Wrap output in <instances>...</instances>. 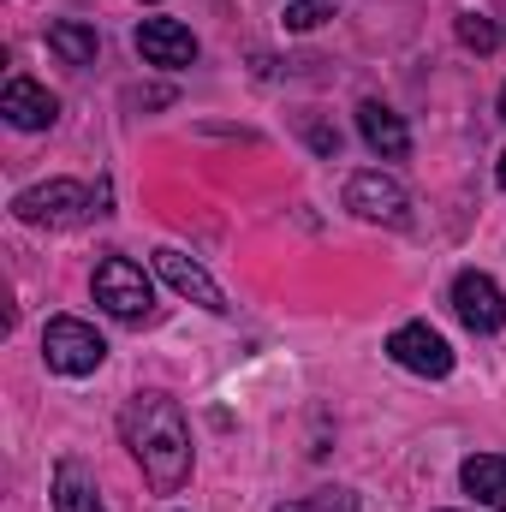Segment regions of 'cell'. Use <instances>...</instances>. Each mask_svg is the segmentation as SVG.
I'll return each mask as SVG.
<instances>
[{
    "label": "cell",
    "mask_w": 506,
    "mask_h": 512,
    "mask_svg": "<svg viewBox=\"0 0 506 512\" xmlns=\"http://www.w3.org/2000/svg\"><path fill=\"white\" fill-rule=\"evenodd\" d=\"M120 435H126L131 459L143 465L155 495H179L191 477V423L179 411V399L167 393H131L120 411Z\"/></svg>",
    "instance_id": "6da1fadb"
},
{
    "label": "cell",
    "mask_w": 506,
    "mask_h": 512,
    "mask_svg": "<svg viewBox=\"0 0 506 512\" xmlns=\"http://www.w3.org/2000/svg\"><path fill=\"white\" fill-rule=\"evenodd\" d=\"M102 203H108V197H102V191L90 197L78 179H48V185L18 191V197H12V215H18L24 227H84L90 215H108Z\"/></svg>",
    "instance_id": "7a4b0ae2"
},
{
    "label": "cell",
    "mask_w": 506,
    "mask_h": 512,
    "mask_svg": "<svg viewBox=\"0 0 506 512\" xmlns=\"http://www.w3.org/2000/svg\"><path fill=\"white\" fill-rule=\"evenodd\" d=\"M90 292H96V304L114 322H149V310H155V286H149V274L131 256H102Z\"/></svg>",
    "instance_id": "3957f363"
},
{
    "label": "cell",
    "mask_w": 506,
    "mask_h": 512,
    "mask_svg": "<svg viewBox=\"0 0 506 512\" xmlns=\"http://www.w3.org/2000/svg\"><path fill=\"white\" fill-rule=\"evenodd\" d=\"M42 358H48L54 376H96L108 364V340L78 316H54L42 328Z\"/></svg>",
    "instance_id": "277c9868"
},
{
    "label": "cell",
    "mask_w": 506,
    "mask_h": 512,
    "mask_svg": "<svg viewBox=\"0 0 506 512\" xmlns=\"http://www.w3.org/2000/svg\"><path fill=\"white\" fill-rule=\"evenodd\" d=\"M387 358H393L399 370H411V376H429V382L453 376V346H447L429 322H405V328H393V334H387Z\"/></svg>",
    "instance_id": "5b68a950"
},
{
    "label": "cell",
    "mask_w": 506,
    "mask_h": 512,
    "mask_svg": "<svg viewBox=\"0 0 506 512\" xmlns=\"http://www.w3.org/2000/svg\"><path fill=\"white\" fill-rule=\"evenodd\" d=\"M453 310H459V322L471 328V334H501L506 328V292L495 274H483V268H465L459 280H453Z\"/></svg>",
    "instance_id": "8992f818"
},
{
    "label": "cell",
    "mask_w": 506,
    "mask_h": 512,
    "mask_svg": "<svg viewBox=\"0 0 506 512\" xmlns=\"http://www.w3.org/2000/svg\"><path fill=\"white\" fill-rule=\"evenodd\" d=\"M346 209L358 215V221H387V227H399L405 221V185L393 179V173H352L346 179Z\"/></svg>",
    "instance_id": "52a82bcc"
},
{
    "label": "cell",
    "mask_w": 506,
    "mask_h": 512,
    "mask_svg": "<svg viewBox=\"0 0 506 512\" xmlns=\"http://www.w3.org/2000/svg\"><path fill=\"white\" fill-rule=\"evenodd\" d=\"M137 54L161 72H185L197 60V36L179 24V18H143L137 24Z\"/></svg>",
    "instance_id": "ba28073f"
},
{
    "label": "cell",
    "mask_w": 506,
    "mask_h": 512,
    "mask_svg": "<svg viewBox=\"0 0 506 512\" xmlns=\"http://www.w3.org/2000/svg\"><path fill=\"white\" fill-rule=\"evenodd\" d=\"M155 268H161V280H167L179 298H191V304H203V310H215V316L227 310V292L209 280V268H203V262H191L185 251L161 245V251H155Z\"/></svg>",
    "instance_id": "9c48e42d"
},
{
    "label": "cell",
    "mask_w": 506,
    "mask_h": 512,
    "mask_svg": "<svg viewBox=\"0 0 506 512\" xmlns=\"http://www.w3.org/2000/svg\"><path fill=\"white\" fill-rule=\"evenodd\" d=\"M0 114H6V126H18V131H48L54 120H60V102H54L36 78H6Z\"/></svg>",
    "instance_id": "30bf717a"
},
{
    "label": "cell",
    "mask_w": 506,
    "mask_h": 512,
    "mask_svg": "<svg viewBox=\"0 0 506 512\" xmlns=\"http://www.w3.org/2000/svg\"><path fill=\"white\" fill-rule=\"evenodd\" d=\"M54 512H108L102 507V489H96V471L84 459H60L54 465V489H48Z\"/></svg>",
    "instance_id": "8fae6325"
},
{
    "label": "cell",
    "mask_w": 506,
    "mask_h": 512,
    "mask_svg": "<svg viewBox=\"0 0 506 512\" xmlns=\"http://www.w3.org/2000/svg\"><path fill=\"white\" fill-rule=\"evenodd\" d=\"M459 483H465V495H471L477 507L506 512V453H471V459L459 465Z\"/></svg>",
    "instance_id": "7c38bea8"
},
{
    "label": "cell",
    "mask_w": 506,
    "mask_h": 512,
    "mask_svg": "<svg viewBox=\"0 0 506 512\" xmlns=\"http://www.w3.org/2000/svg\"><path fill=\"white\" fill-rule=\"evenodd\" d=\"M358 137L376 149L381 161H399V155L411 149V131H405V120H399L393 108H381V102H358Z\"/></svg>",
    "instance_id": "4fadbf2b"
},
{
    "label": "cell",
    "mask_w": 506,
    "mask_h": 512,
    "mask_svg": "<svg viewBox=\"0 0 506 512\" xmlns=\"http://www.w3.org/2000/svg\"><path fill=\"white\" fill-rule=\"evenodd\" d=\"M48 48L66 60V66H96V24H84V18H60V24H48Z\"/></svg>",
    "instance_id": "5bb4252c"
},
{
    "label": "cell",
    "mask_w": 506,
    "mask_h": 512,
    "mask_svg": "<svg viewBox=\"0 0 506 512\" xmlns=\"http://www.w3.org/2000/svg\"><path fill=\"white\" fill-rule=\"evenodd\" d=\"M453 36H459L471 54H495V48H501V24L483 18V12H459V18H453Z\"/></svg>",
    "instance_id": "9a60e30c"
},
{
    "label": "cell",
    "mask_w": 506,
    "mask_h": 512,
    "mask_svg": "<svg viewBox=\"0 0 506 512\" xmlns=\"http://www.w3.org/2000/svg\"><path fill=\"white\" fill-rule=\"evenodd\" d=\"M274 512H358V495H352V489H316V495L280 501Z\"/></svg>",
    "instance_id": "2e32d148"
},
{
    "label": "cell",
    "mask_w": 506,
    "mask_h": 512,
    "mask_svg": "<svg viewBox=\"0 0 506 512\" xmlns=\"http://www.w3.org/2000/svg\"><path fill=\"white\" fill-rule=\"evenodd\" d=\"M334 12H340V0H286V30H316Z\"/></svg>",
    "instance_id": "e0dca14e"
},
{
    "label": "cell",
    "mask_w": 506,
    "mask_h": 512,
    "mask_svg": "<svg viewBox=\"0 0 506 512\" xmlns=\"http://www.w3.org/2000/svg\"><path fill=\"white\" fill-rule=\"evenodd\" d=\"M495 179H501V185H506V155H501V167H495Z\"/></svg>",
    "instance_id": "ac0fdd59"
},
{
    "label": "cell",
    "mask_w": 506,
    "mask_h": 512,
    "mask_svg": "<svg viewBox=\"0 0 506 512\" xmlns=\"http://www.w3.org/2000/svg\"><path fill=\"white\" fill-rule=\"evenodd\" d=\"M501 120H506V90H501Z\"/></svg>",
    "instance_id": "d6986e66"
},
{
    "label": "cell",
    "mask_w": 506,
    "mask_h": 512,
    "mask_svg": "<svg viewBox=\"0 0 506 512\" xmlns=\"http://www.w3.org/2000/svg\"><path fill=\"white\" fill-rule=\"evenodd\" d=\"M441 512H459V507H441Z\"/></svg>",
    "instance_id": "ffe728a7"
}]
</instances>
